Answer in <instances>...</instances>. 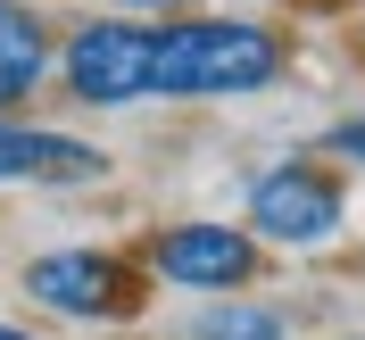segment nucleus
Instances as JSON below:
<instances>
[{
	"label": "nucleus",
	"mask_w": 365,
	"mask_h": 340,
	"mask_svg": "<svg viewBox=\"0 0 365 340\" xmlns=\"http://www.w3.org/2000/svg\"><path fill=\"white\" fill-rule=\"evenodd\" d=\"M291 75V34L266 17H158L150 100H257Z\"/></svg>",
	"instance_id": "obj_1"
},
{
	"label": "nucleus",
	"mask_w": 365,
	"mask_h": 340,
	"mask_svg": "<svg viewBox=\"0 0 365 340\" xmlns=\"http://www.w3.org/2000/svg\"><path fill=\"white\" fill-rule=\"evenodd\" d=\"M141 274L182 299H232L266 282V241L250 225H225V216H175L141 241Z\"/></svg>",
	"instance_id": "obj_2"
},
{
	"label": "nucleus",
	"mask_w": 365,
	"mask_h": 340,
	"mask_svg": "<svg viewBox=\"0 0 365 340\" xmlns=\"http://www.w3.org/2000/svg\"><path fill=\"white\" fill-rule=\"evenodd\" d=\"M241 225L266 241V249H332L349 232V182L341 166L324 158H282L250 182V200H241Z\"/></svg>",
	"instance_id": "obj_3"
},
{
	"label": "nucleus",
	"mask_w": 365,
	"mask_h": 340,
	"mask_svg": "<svg viewBox=\"0 0 365 340\" xmlns=\"http://www.w3.org/2000/svg\"><path fill=\"white\" fill-rule=\"evenodd\" d=\"M50 83L75 108H141L150 100V25L141 17H83L75 34H58Z\"/></svg>",
	"instance_id": "obj_4"
},
{
	"label": "nucleus",
	"mask_w": 365,
	"mask_h": 340,
	"mask_svg": "<svg viewBox=\"0 0 365 340\" xmlns=\"http://www.w3.org/2000/svg\"><path fill=\"white\" fill-rule=\"evenodd\" d=\"M17 291L67 324H125L150 299V282H141V257H116V249H42L25 257Z\"/></svg>",
	"instance_id": "obj_5"
},
{
	"label": "nucleus",
	"mask_w": 365,
	"mask_h": 340,
	"mask_svg": "<svg viewBox=\"0 0 365 340\" xmlns=\"http://www.w3.org/2000/svg\"><path fill=\"white\" fill-rule=\"evenodd\" d=\"M0 182L9 191H75V182H108V150L34 116H0Z\"/></svg>",
	"instance_id": "obj_6"
},
{
	"label": "nucleus",
	"mask_w": 365,
	"mask_h": 340,
	"mask_svg": "<svg viewBox=\"0 0 365 340\" xmlns=\"http://www.w3.org/2000/svg\"><path fill=\"white\" fill-rule=\"evenodd\" d=\"M50 58H58V34L34 0H0V116H25L34 91L50 83Z\"/></svg>",
	"instance_id": "obj_7"
},
{
	"label": "nucleus",
	"mask_w": 365,
	"mask_h": 340,
	"mask_svg": "<svg viewBox=\"0 0 365 340\" xmlns=\"http://www.w3.org/2000/svg\"><path fill=\"white\" fill-rule=\"evenodd\" d=\"M191 340H291V316H282V307H266V299H250V291H232V299H200Z\"/></svg>",
	"instance_id": "obj_8"
},
{
	"label": "nucleus",
	"mask_w": 365,
	"mask_h": 340,
	"mask_svg": "<svg viewBox=\"0 0 365 340\" xmlns=\"http://www.w3.org/2000/svg\"><path fill=\"white\" fill-rule=\"evenodd\" d=\"M316 150H324V166H365V108L357 116H332Z\"/></svg>",
	"instance_id": "obj_9"
},
{
	"label": "nucleus",
	"mask_w": 365,
	"mask_h": 340,
	"mask_svg": "<svg viewBox=\"0 0 365 340\" xmlns=\"http://www.w3.org/2000/svg\"><path fill=\"white\" fill-rule=\"evenodd\" d=\"M116 17H175V0H116Z\"/></svg>",
	"instance_id": "obj_10"
},
{
	"label": "nucleus",
	"mask_w": 365,
	"mask_h": 340,
	"mask_svg": "<svg viewBox=\"0 0 365 340\" xmlns=\"http://www.w3.org/2000/svg\"><path fill=\"white\" fill-rule=\"evenodd\" d=\"M0 340H42V332H25V324H0Z\"/></svg>",
	"instance_id": "obj_11"
},
{
	"label": "nucleus",
	"mask_w": 365,
	"mask_h": 340,
	"mask_svg": "<svg viewBox=\"0 0 365 340\" xmlns=\"http://www.w3.org/2000/svg\"><path fill=\"white\" fill-rule=\"evenodd\" d=\"M116 340H141V332H116Z\"/></svg>",
	"instance_id": "obj_12"
},
{
	"label": "nucleus",
	"mask_w": 365,
	"mask_h": 340,
	"mask_svg": "<svg viewBox=\"0 0 365 340\" xmlns=\"http://www.w3.org/2000/svg\"><path fill=\"white\" fill-rule=\"evenodd\" d=\"M341 340H365V332H341Z\"/></svg>",
	"instance_id": "obj_13"
}]
</instances>
